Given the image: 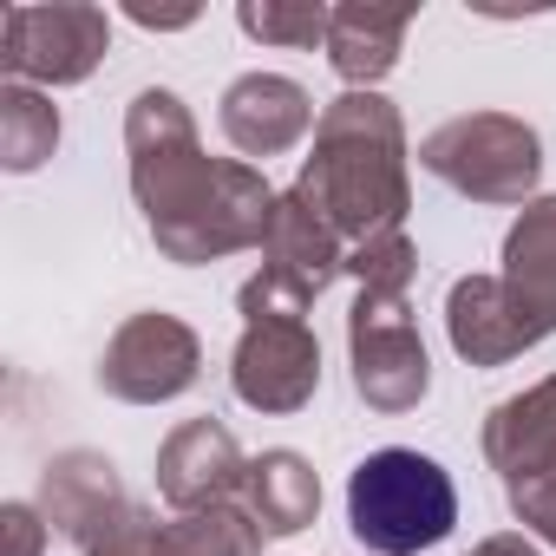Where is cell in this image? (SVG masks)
<instances>
[{"mask_svg":"<svg viewBox=\"0 0 556 556\" xmlns=\"http://www.w3.org/2000/svg\"><path fill=\"white\" fill-rule=\"evenodd\" d=\"M164 556H262V523L249 504H203L164 523Z\"/></svg>","mask_w":556,"mask_h":556,"instance_id":"d6986e66","label":"cell"},{"mask_svg":"<svg viewBox=\"0 0 556 556\" xmlns=\"http://www.w3.org/2000/svg\"><path fill=\"white\" fill-rule=\"evenodd\" d=\"M40 517L66 536V543H92L131 497H125V484H118V465L105 458V452H86V445H73V452H60V458H47V471H40Z\"/></svg>","mask_w":556,"mask_h":556,"instance_id":"7c38bea8","label":"cell"},{"mask_svg":"<svg viewBox=\"0 0 556 556\" xmlns=\"http://www.w3.org/2000/svg\"><path fill=\"white\" fill-rule=\"evenodd\" d=\"M348 367H354V393L367 413H413L432 393V361L419 341V321L406 302L387 295H354L348 308Z\"/></svg>","mask_w":556,"mask_h":556,"instance_id":"52a82bcc","label":"cell"},{"mask_svg":"<svg viewBox=\"0 0 556 556\" xmlns=\"http://www.w3.org/2000/svg\"><path fill=\"white\" fill-rule=\"evenodd\" d=\"M484 458H491V471L504 484H517V478H530V471H543L556 458V374L491 406V419H484Z\"/></svg>","mask_w":556,"mask_h":556,"instance_id":"2e32d148","label":"cell"},{"mask_svg":"<svg viewBox=\"0 0 556 556\" xmlns=\"http://www.w3.org/2000/svg\"><path fill=\"white\" fill-rule=\"evenodd\" d=\"M406 27H413L406 8H367V0H348V8L328 14V47L321 53L348 79V92H374L406 53Z\"/></svg>","mask_w":556,"mask_h":556,"instance_id":"9a60e30c","label":"cell"},{"mask_svg":"<svg viewBox=\"0 0 556 556\" xmlns=\"http://www.w3.org/2000/svg\"><path fill=\"white\" fill-rule=\"evenodd\" d=\"M504 497H510V517L523 523V536H536V543L556 549V458H549L543 471L504 484Z\"/></svg>","mask_w":556,"mask_h":556,"instance_id":"603a6c76","label":"cell"},{"mask_svg":"<svg viewBox=\"0 0 556 556\" xmlns=\"http://www.w3.org/2000/svg\"><path fill=\"white\" fill-rule=\"evenodd\" d=\"M341 268H348V242L334 236V223L302 190H275L262 229V268L242 282L236 308L242 321H302Z\"/></svg>","mask_w":556,"mask_h":556,"instance_id":"277c9868","label":"cell"},{"mask_svg":"<svg viewBox=\"0 0 556 556\" xmlns=\"http://www.w3.org/2000/svg\"><path fill=\"white\" fill-rule=\"evenodd\" d=\"M47 517H40V504H0V543H8V556H40L47 549Z\"/></svg>","mask_w":556,"mask_h":556,"instance_id":"cb8c5ba5","label":"cell"},{"mask_svg":"<svg viewBox=\"0 0 556 556\" xmlns=\"http://www.w3.org/2000/svg\"><path fill=\"white\" fill-rule=\"evenodd\" d=\"M465 556H543L523 530H497V536H484L478 549H465Z\"/></svg>","mask_w":556,"mask_h":556,"instance_id":"d4e9b609","label":"cell"},{"mask_svg":"<svg viewBox=\"0 0 556 556\" xmlns=\"http://www.w3.org/2000/svg\"><path fill=\"white\" fill-rule=\"evenodd\" d=\"M112 53V14L92 0H53V8H8L0 21V66L21 86H79Z\"/></svg>","mask_w":556,"mask_h":556,"instance_id":"8992f818","label":"cell"},{"mask_svg":"<svg viewBox=\"0 0 556 556\" xmlns=\"http://www.w3.org/2000/svg\"><path fill=\"white\" fill-rule=\"evenodd\" d=\"M348 275L361 282V295H387V302H406L413 275H419V249L406 229H387V236H367L348 249Z\"/></svg>","mask_w":556,"mask_h":556,"instance_id":"44dd1931","label":"cell"},{"mask_svg":"<svg viewBox=\"0 0 556 556\" xmlns=\"http://www.w3.org/2000/svg\"><path fill=\"white\" fill-rule=\"evenodd\" d=\"M125 157H131V197L144 210L157 255L203 268L236 249H262V229L275 210L268 177L249 157H210L190 105L170 86H144L131 99Z\"/></svg>","mask_w":556,"mask_h":556,"instance_id":"6da1fadb","label":"cell"},{"mask_svg":"<svg viewBox=\"0 0 556 556\" xmlns=\"http://www.w3.org/2000/svg\"><path fill=\"white\" fill-rule=\"evenodd\" d=\"M348 523L367 543V556H419L445 543L458 523L452 471L413 445L367 452L348 478Z\"/></svg>","mask_w":556,"mask_h":556,"instance_id":"3957f363","label":"cell"},{"mask_svg":"<svg viewBox=\"0 0 556 556\" xmlns=\"http://www.w3.org/2000/svg\"><path fill=\"white\" fill-rule=\"evenodd\" d=\"M295 190L334 223L354 249L367 236L406 229L413 177H406V118L380 92H341L315 118V151L302 157Z\"/></svg>","mask_w":556,"mask_h":556,"instance_id":"7a4b0ae2","label":"cell"},{"mask_svg":"<svg viewBox=\"0 0 556 556\" xmlns=\"http://www.w3.org/2000/svg\"><path fill=\"white\" fill-rule=\"evenodd\" d=\"M242 504L249 517L262 523V536H302L315 517H321V478L302 452L275 445L262 458H249V478H242Z\"/></svg>","mask_w":556,"mask_h":556,"instance_id":"e0dca14e","label":"cell"},{"mask_svg":"<svg viewBox=\"0 0 556 556\" xmlns=\"http://www.w3.org/2000/svg\"><path fill=\"white\" fill-rule=\"evenodd\" d=\"M216 118H223V138L242 157H282L308 138V125L321 112H315L308 86H295L289 73H242V79H229Z\"/></svg>","mask_w":556,"mask_h":556,"instance_id":"8fae6325","label":"cell"},{"mask_svg":"<svg viewBox=\"0 0 556 556\" xmlns=\"http://www.w3.org/2000/svg\"><path fill=\"white\" fill-rule=\"evenodd\" d=\"M229 387L249 413H302L321 393V341L308 321H242Z\"/></svg>","mask_w":556,"mask_h":556,"instance_id":"9c48e42d","label":"cell"},{"mask_svg":"<svg viewBox=\"0 0 556 556\" xmlns=\"http://www.w3.org/2000/svg\"><path fill=\"white\" fill-rule=\"evenodd\" d=\"M203 374V341L190 321L144 308L131 321H118V334L99 354V387L125 406H164L177 393H190Z\"/></svg>","mask_w":556,"mask_h":556,"instance_id":"ba28073f","label":"cell"},{"mask_svg":"<svg viewBox=\"0 0 556 556\" xmlns=\"http://www.w3.org/2000/svg\"><path fill=\"white\" fill-rule=\"evenodd\" d=\"M328 14L321 0H242L236 27L262 47H328Z\"/></svg>","mask_w":556,"mask_h":556,"instance_id":"ffe728a7","label":"cell"},{"mask_svg":"<svg viewBox=\"0 0 556 556\" xmlns=\"http://www.w3.org/2000/svg\"><path fill=\"white\" fill-rule=\"evenodd\" d=\"M419 164L471 203H530L543 177V144L510 112H458L419 138Z\"/></svg>","mask_w":556,"mask_h":556,"instance_id":"5b68a950","label":"cell"},{"mask_svg":"<svg viewBox=\"0 0 556 556\" xmlns=\"http://www.w3.org/2000/svg\"><path fill=\"white\" fill-rule=\"evenodd\" d=\"M242 478H249V458H242V445L223 419H184L157 445V497L170 510L229 504L242 491Z\"/></svg>","mask_w":556,"mask_h":556,"instance_id":"30bf717a","label":"cell"},{"mask_svg":"<svg viewBox=\"0 0 556 556\" xmlns=\"http://www.w3.org/2000/svg\"><path fill=\"white\" fill-rule=\"evenodd\" d=\"M86 556H164V523H157V510L125 504V510L86 543Z\"/></svg>","mask_w":556,"mask_h":556,"instance_id":"7402d4cb","label":"cell"},{"mask_svg":"<svg viewBox=\"0 0 556 556\" xmlns=\"http://www.w3.org/2000/svg\"><path fill=\"white\" fill-rule=\"evenodd\" d=\"M445 334H452V354L465 367H504V361L536 348V334L510 308L497 275H458L452 295H445Z\"/></svg>","mask_w":556,"mask_h":556,"instance_id":"5bb4252c","label":"cell"},{"mask_svg":"<svg viewBox=\"0 0 556 556\" xmlns=\"http://www.w3.org/2000/svg\"><path fill=\"white\" fill-rule=\"evenodd\" d=\"M53 151H60V105H53V92L8 79L0 86V170L27 177Z\"/></svg>","mask_w":556,"mask_h":556,"instance_id":"ac0fdd59","label":"cell"},{"mask_svg":"<svg viewBox=\"0 0 556 556\" xmlns=\"http://www.w3.org/2000/svg\"><path fill=\"white\" fill-rule=\"evenodd\" d=\"M131 21L151 27V34H177V27H197V8H170V14H157V8H131Z\"/></svg>","mask_w":556,"mask_h":556,"instance_id":"484cf974","label":"cell"},{"mask_svg":"<svg viewBox=\"0 0 556 556\" xmlns=\"http://www.w3.org/2000/svg\"><path fill=\"white\" fill-rule=\"evenodd\" d=\"M497 282L510 295V308L523 315V328L536 341L556 334V197H530L504 236V268Z\"/></svg>","mask_w":556,"mask_h":556,"instance_id":"4fadbf2b","label":"cell"}]
</instances>
